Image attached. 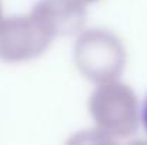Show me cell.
Wrapping results in <instances>:
<instances>
[{
	"label": "cell",
	"instance_id": "6da1fadb",
	"mask_svg": "<svg viewBox=\"0 0 147 145\" xmlns=\"http://www.w3.org/2000/svg\"><path fill=\"white\" fill-rule=\"evenodd\" d=\"M140 115H142V122H143V127L146 128V131H147V96L144 97V101H143V104H142Z\"/></svg>",
	"mask_w": 147,
	"mask_h": 145
}]
</instances>
